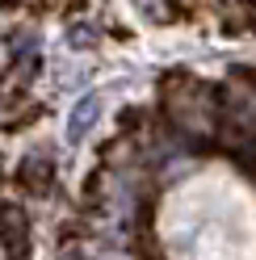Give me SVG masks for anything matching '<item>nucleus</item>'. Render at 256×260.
Returning a JSON list of instances; mask_svg holds the SVG:
<instances>
[{
    "label": "nucleus",
    "mask_w": 256,
    "mask_h": 260,
    "mask_svg": "<svg viewBox=\"0 0 256 260\" xmlns=\"http://www.w3.org/2000/svg\"><path fill=\"white\" fill-rule=\"evenodd\" d=\"M0 248L9 260H29V214L17 202H0Z\"/></svg>",
    "instance_id": "obj_1"
},
{
    "label": "nucleus",
    "mask_w": 256,
    "mask_h": 260,
    "mask_svg": "<svg viewBox=\"0 0 256 260\" xmlns=\"http://www.w3.org/2000/svg\"><path fill=\"white\" fill-rule=\"evenodd\" d=\"M68 260H84V256H76V252H72V256H68Z\"/></svg>",
    "instance_id": "obj_4"
},
{
    "label": "nucleus",
    "mask_w": 256,
    "mask_h": 260,
    "mask_svg": "<svg viewBox=\"0 0 256 260\" xmlns=\"http://www.w3.org/2000/svg\"><path fill=\"white\" fill-rule=\"evenodd\" d=\"M101 109H105V101H101L97 92L80 96V101L72 105V113H68V130H63V135H68V143H80V139H84L88 130L101 122Z\"/></svg>",
    "instance_id": "obj_2"
},
{
    "label": "nucleus",
    "mask_w": 256,
    "mask_h": 260,
    "mask_svg": "<svg viewBox=\"0 0 256 260\" xmlns=\"http://www.w3.org/2000/svg\"><path fill=\"white\" fill-rule=\"evenodd\" d=\"M68 42L76 46V51H88V46H97V34H92L88 25H72L68 29Z\"/></svg>",
    "instance_id": "obj_3"
}]
</instances>
